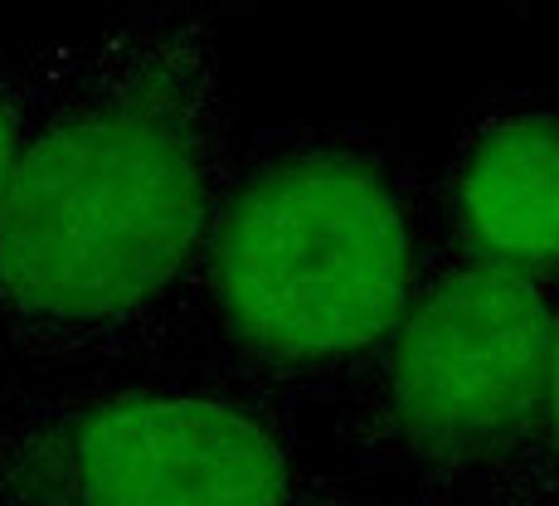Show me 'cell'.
Instances as JSON below:
<instances>
[{"instance_id": "4", "label": "cell", "mask_w": 559, "mask_h": 506, "mask_svg": "<svg viewBox=\"0 0 559 506\" xmlns=\"http://www.w3.org/2000/svg\"><path fill=\"white\" fill-rule=\"evenodd\" d=\"M0 506H380L307 454L297 409L166 370L0 400Z\"/></svg>"}, {"instance_id": "2", "label": "cell", "mask_w": 559, "mask_h": 506, "mask_svg": "<svg viewBox=\"0 0 559 506\" xmlns=\"http://www.w3.org/2000/svg\"><path fill=\"white\" fill-rule=\"evenodd\" d=\"M448 249L433 166L360 122L239 137L156 370L326 409Z\"/></svg>"}, {"instance_id": "3", "label": "cell", "mask_w": 559, "mask_h": 506, "mask_svg": "<svg viewBox=\"0 0 559 506\" xmlns=\"http://www.w3.org/2000/svg\"><path fill=\"white\" fill-rule=\"evenodd\" d=\"M559 287L448 244L414 307L336 395L346 478L414 506H511L545 409Z\"/></svg>"}, {"instance_id": "6", "label": "cell", "mask_w": 559, "mask_h": 506, "mask_svg": "<svg viewBox=\"0 0 559 506\" xmlns=\"http://www.w3.org/2000/svg\"><path fill=\"white\" fill-rule=\"evenodd\" d=\"M511 506H559V311L550 331V361H545V409H540V438H535L531 468Z\"/></svg>"}, {"instance_id": "7", "label": "cell", "mask_w": 559, "mask_h": 506, "mask_svg": "<svg viewBox=\"0 0 559 506\" xmlns=\"http://www.w3.org/2000/svg\"><path fill=\"white\" fill-rule=\"evenodd\" d=\"M39 73H45V45L25 54H0V196L10 186V166L25 142V122L35 107Z\"/></svg>"}, {"instance_id": "5", "label": "cell", "mask_w": 559, "mask_h": 506, "mask_svg": "<svg viewBox=\"0 0 559 506\" xmlns=\"http://www.w3.org/2000/svg\"><path fill=\"white\" fill-rule=\"evenodd\" d=\"M448 244L559 287V89L491 93L433 166Z\"/></svg>"}, {"instance_id": "1", "label": "cell", "mask_w": 559, "mask_h": 506, "mask_svg": "<svg viewBox=\"0 0 559 506\" xmlns=\"http://www.w3.org/2000/svg\"><path fill=\"white\" fill-rule=\"evenodd\" d=\"M234 152L210 10H132L45 45L0 196V351L45 380L156 370Z\"/></svg>"}]
</instances>
